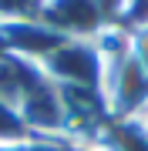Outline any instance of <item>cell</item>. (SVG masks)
<instances>
[{
	"label": "cell",
	"mask_w": 148,
	"mask_h": 151,
	"mask_svg": "<svg viewBox=\"0 0 148 151\" xmlns=\"http://www.w3.org/2000/svg\"><path fill=\"white\" fill-rule=\"evenodd\" d=\"M61 44H64V37L54 27H47L44 20H24V24H4L0 27V47L30 60V64H44Z\"/></svg>",
	"instance_id": "3957f363"
},
{
	"label": "cell",
	"mask_w": 148,
	"mask_h": 151,
	"mask_svg": "<svg viewBox=\"0 0 148 151\" xmlns=\"http://www.w3.org/2000/svg\"><path fill=\"white\" fill-rule=\"evenodd\" d=\"M34 134L27 131V124L20 121V114H17L10 104L0 101V148H10V145H20V141H30Z\"/></svg>",
	"instance_id": "8992f818"
},
{
	"label": "cell",
	"mask_w": 148,
	"mask_h": 151,
	"mask_svg": "<svg viewBox=\"0 0 148 151\" xmlns=\"http://www.w3.org/2000/svg\"><path fill=\"white\" fill-rule=\"evenodd\" d=\"M40 81H44V67L40 64H30V60H24V57L0 47V101L4 104H10L17 111L24 104V97Z\"/></svg>",
	"instance_id": "277c9868"
},
{
	"label": "cell",
	"mask_w": 148,
	"mask_h": 151,
	"mask_svg": "<svg viewBox=\"0 0 148 151\" xmlns=\"http://www.w3.org/2000/svg\"><path fill=\"white\" fill-rule=\"evenodd\" d=\"M40 20L64 40H94L108 27V7L104 0H47Z\"/></svg>",
	"instance_id": "7a4b0ae2"
},
{
	"label": "cell",
	"mask_w": 148,
	"mask_h": 151,
	"mask_svg": "<svg viewBox=\"0 0 148 151\" xmlns=\"http://www.w3.org/2000/svg\"><path fill=\"white\" fill-rule=\"evenodd\" d=\"M47 0H0V27L4 24H24V20H40Z\"/></svg>",
	"instance_id": "5b68a950"
},
{
	"label": "cell",
	"mask_w": 148,
	"mask_h": 151,
	"mask_svg": "<svg viewBox=\"0 0 148 151\" xmlns=\"http://www.w3.org/2000/svg\"><path fill=\"white\" fill-rule=\"evenodd\" d=\"M40 67L57 87L101 91L104 84V57L94 40H64Z\"/></svg>",
	"instance_id": "6da1fadb"
}]
</instances>
